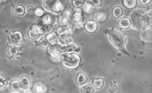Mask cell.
Here are the masks:
<instances>
[{"mask_svg": "<svg viewBox=\"0 0 152 93\" xmlns=\"http://www.w3.org/2000/svg\"><path fill=\"white\" fill-rule=\"evenodd\" d=\"M137 0H123V4L126 8L132 9L136 7L137 3Z\"/></svg>", "mask_w": 152, "mask_h": 93, "instance_id": "obj_22", "label": "cell"}, {"mask_svg": "<svg viewBox=\"0 0 152 93\" xmlns=\"http://www.w3.org/2000/svg\"><path fill=\"white\" fill-rule=\"evenodd\" d=\"M47 91V87L45 84L41 83H36L33 87L34 93H45Z\"/></svg>", "mask_w": 152, "mask_h": 93, "instance_id": "obj_14", "label": "cell"}, {"mask_svg": "<svg viewBox=\"0 0 152 93\" xmlns=\"http://www.w3.org/2000/svg\"><path fill=\"white\" fill-rule=\"evenodd\" d=\"M35 10L34 9V7H32V6H29V7H27V12H28L30 13H33L34 12H35Z\"/></svg>", "mask_w": 152, "mask_h": 93, "instance_id": "obj_34", "label": "cell"}, {"mask_svg": "<svg viewBox=\"0 0 152 93\" xmlns=\"http://www.w3.org/2000/svg\"><path fill=\"white\" fill-rule=\"evenodd\" d=\"M78 51V48L75 47L73 44H69L64 48L65 53H72Z\"/></svg>", "mask_w": 152, "mask_h": 93, "instance_id": "obj_27", "label": "cell"}, {"mask_svg": "<svg viewBox=\"0 0 152 93\" xmlns=\"http://www.w3.org/2000/svg\"><path fill=\"white\" fill-rule=\"evenodd\" d=\"M45 37H46L47 40L50 44V45H57V43H58V36L56 33H53V32L50 33V34H48Z\"/></svg>", "mask_w": 152, "mask_h": 93, "instance_id": "obj_16", "label": "cell"}, {"mask_svg": "<svg viewBox=\"0 0 152 93\" xmlns=\"http://www.w3.org/2000/svg\"><path fill=\"white\" fill-rule=\"evenodd\" d=\"M53 22L54 19L53 16L50 14H46L43 16L41 22H40L39 24L48 31L53 26Z\"/></svg>", "mask_w": 152, "mask_h": 93, "instance_id": "obj_6", "label": "cell"}, {"mask_svg": "<svg viewBox=\"0 0 152 93\" xmlns=\"http://www.w3.org/2000/svg\"><path fill=\"white\" fill-rule=\"evenodd\" d=\"M109 36L114 45L116 47L118 48L122 49L124 48L126 40L123 35L117 31L112 30L109 33Z\"/></svg>", "mask_w": 152, "mask_h": 93, "instance_id": "obj_2", "label": "cell"}, {"mask_svg": "<svg viewBox=\"0 0 152 93\" xmlns=\"http://www.w3.org/2000/svg\"><path fill=\"white\" fill-rule=\"evenodd\" d=\"M70 40L67 35H62L58 37V43L59 45L62 47L66 48L68 45H69Z\"/></svg>", "mask_w": 152, "mask_h": 93, "instance_id": "obj_13", "label": "cell"}, {"mask_svg": "<svg viewBox=\"0 0 152 93\" xmlns=\"http://www.w3.org/2000/svg\"><path fill=\"white\" fill-rule=\"evenodd\" d=\"M61 60L63 66L70 69L77 68L80 62L79 56L75 53H64L62 56Z\"/></svg>", "mask_w": 152, "mask_h": 93, "instance_id": "obj_1", "label": "cell"}, {"mask_svg": "<svg viewBox=\"0 0 152 93\" xmlns=\"http://www.w3.org/2000/svg\"><path fill=\"white\" fill-rule=\"evenodd\" d=\"M43 6L51 12L59 13L62 10V4L59 0H45Z\"/></svg>", "mask_w": 152, "mask_h": 93, "instance_id": "obj_3", "label": "cell"}, {"mask_svg": "<svg viewBox=\"0 0 152 93\" xmlns=\"http://www.w3.org/2000/svg\"><path fill=\"white\" fill-rule=\"evenodd\" d=\"M22 93H34L33 91H31L30 89H26V90H24V91Z\"/></svg>", "mask_w": 152, "mask_h": 93, "instance_id": "obj_36", "label": "cell"}, {"mask_svg": "<svg viewBox=\"0 0 152 93\" xmlns=\"http://www.w3.org/2000/svg\"><path fill=\"white\" fill-rule=\"evenodd\" d=\"M8 40L13 46H19L23 41V34L20 31L10 32L8 34Z\"/></svg>", "mask_w": 152, "mask_h": 93, "instance_id": "obj_5", "label": "cell"}, {"mask_svg": "<svg viewBox=\"0 0 152 93\" xmlns=\"http://www.w3.org/2000/svg\"><path fill=\"white\" fill-rule=\"evenodd\" d=\"M19 82L21 89L26 90L30 88L31 86V81L28 78L25 77V76L21 77L19 80Z\"/></svg>", "mask_w": 152, "mask_h": 93, "instance_id": "obj_12", "label": "cell"}, {"mask_svg": "<svg viewBox=\"0 0 152 93\" xmlns=\"http://www.w3.org/2000/svg\"><path fill=\"white\" fill-rule=\"evenodd\" d=\"M106 15L104 12H99L95 15L94 20L96 22H101V21H104L106 20Z\"/></svg>", "mask_w": 152, "mask_h": 93, "instance_id": "obj_28", "label": "cell"}, {"mask_svg": "<svg viewBox=\"0 0 152 93\" xmlns=\"http://www.w3.org/2000/svg\"><path fill=\"white\" fill-rule=\"evenodd\" d=\"M83 10L84 11V12H85L86 13L91 14L93 12V11L94 10V7L89 1H87V3H86L83 6Z\"/></svg>", "mask_w": 152, "mask_h": 93, "instance_id": "obj_23", "label": "cell"}, {"mask_svg": "<svg viewBox=\"0 0 152 93\" xmlns=\"http://www.w3.org/2000/svg\"><path fill=\"white\" fill-rule=\"evenodd\" d=\"M87 81L88 78L83 73H79L76 78V83L79 85H84L87 83Z\"/></svg>", "mask_w": 152, "mask_h": 93, "instance_id": "obj_20", "label": "cell"}, {"mask_svg": "<svg viewBox=\"0 0 152 93\" xmlns=\"http://www.w3.org/2000/svg\"><path fill=\"white\" fill-rule=\"evenodd\" d=\"M48 32L47 30L43 28V27L40 24L34 25L32 26L28 31V37L31 39H37L41 35L45 34V33Z\"/></svg>", "mask_w": 152, "mask_h": 93, "instance_id": "obj_4", "label": "cell"}, {"mask_svg": "<svg viewBox=\"0 0 152 93\" xmlns=\"http://www.w3.org/2000/svg\"><path fill=\"white\" fill-rule=\"evenodd\" d=\"M93 86L91 84H86L82 87V88L80 89L81 93H94Z\"/></svg>", "mask_w": 152, "mask_h": 93, "instance_id": "obj_24", "label": "cell"}, {"mask_svg": "<svg viewBox=\"0 0 152 93\" xmlns=\"http://www.w3.org/2000/svg\"><path fill=\"white\" fill-rule=\"evenodd\" d=\"M97 23L94 20H89L85 24V29L89 33H94L97 29Z\"/></svg>", "mask_w": 152, "mask_h": 93, "instance_id": "obj_11", "label": "cell"}, {"mask_svg": "<svg viewBox=\"0 0 152 93\" xmlns=\"http://www.w3.org/2000/svg\"><path fill=\"white\" fill-rule=\"evenodd\" d=\"M7 84V80L6 79V78H4L3 76L1 75V77H0V87H1V89H4L5 87H6Z\"/></svg>", "mask_w": 152, "mask_h": 93, "instance_id": "obj_31", "label": "cell"}, {"mask_svg": "<svg viewBox=\"0 0 152 93\" xmlns=\"http://www.w3.org/2000/svg\"><path fill=\"white\" fill-rule=\"evenodd\" d=\"M8 53L10 56L13 57L17 56L18 52H19V51H18V48H17V47L11 45L9 47V48L8 49Z\"/></svg>", "mask_w": 152, "mask_h": 93, "instance_id": "obj_26", "label": "cell"}, {"mask_svg": "<svg viewBox=\"0 0 152 93\" xmlns=\"http://www.w3.org/2000/svg\"><path fill=\"white\" fill-rule=\"evenodd\" d=\"M131 20L128 17H123L118 21V25L119 27L123 29H129L130 26H131Z\"/></svg>", "mask_w": 152, "mask_h": 93, "instance_id": "obj_15", "label": "cell"}, {"mask_svg": "<svg viewBox=\"0 0 152 93\" xmlns=\"http://www.w3.org/2000/svg\"><path fill=\"white\" fill-rule=\"evenodd\" d=\"M13 13L15 15L21 16V15H24V13L25 12V9L22 6V5H18V6H16L13 8Z\"/></svg>", "mask_w": 152, "mask_h": 93, "instance_id": "obj_25", "label": "cell"}, {"mask_svg": "<svg viewBox=\"0 0 152 93\" xmlns=\"http://www.w3.org/2000/svg\"><path fill=\"white\" fill-rule=\"evenodd\" d=\"M140 2V3L143 4V5H145V4H147L148 3H150L151 2V0H140L139 1Z\"/></svg>", "mask_w": 152, "mask_h": 93, "instance_id": "obj_35", "label": "cell"}, {"mask_svg": "<svg viewBox=\"0 0 152 93\" xmlns=\"http://www.w3.org/2000/svg\"><path fill=\"white\" fill-rule=\"evenodd\" d=\"M61 48H62V47H61V45H50L48 48L47 51L51 57L53 59H58L60 56H61V52L64 51L63 49H62Z\"/></svg>", "mask_w": 152, "mask_h": 93, "instance_id": "obj_7", "label": "cell"}, {"mask_svg": "<svg viewBox=\"0 0 152 93\" xmlns=\"http://www.w3.org/2000/svg\"><path fill=\"white\" fill-rule=\"evenodd\" d=\"M123 13V10L120 7H115L112 10V16L115 18L121 17Z\"/></svg>", "mask_w": 152, "mask_h": 93, "instance_id": "obj_19", "label": "cell"}, {"mask_svg": "<svg viewBox=\"0 0 152 93\" xmlns=\"http://www.w3.org/2000/svg\"><path fill=\"white\" fill-rule=\"evenodd\" d=\"M73 33V29L72 26L69 25L67 26H61L57 29L56 34L60 36L62 35H69Z\"/></svg>", "mask_w": 152, "mask_h": 93, "instance_id": "obj_9", "label": "cell"}, {"mask_svg": "<svg viewBox=\"0 0 152 93\" xmlns=\"http://www.w3.org/2000/svg\"><path fill=\"white\" fill-rule=\"evenodd\" d=\"M34 13L37 16L41 17V16H42L43 15V14H44V11H43V10L42 8L38 7L35 9Z\"/></svg>", "mask_w": 152, "mask_h": 93, "instance_id": "obj_32", "label": "cell"}, {"mask_svg": "<svg viewBox=\"0 0 152 93\" xmlns=\"http://www.w3.org/2000/svg\"><path fill=\"white\" fill-rule=\"evenodd\" d=\"M39 45L40 47L43 48H48L50 46L49 42H48V40L46 39V37H42V39L39 42Z\"/></svg>", "mask_w": 152, "mask_h": 93, "instance_id": "obj_29", "label": "cell"}, {"mask_svg": "<svg viewBox=\"0 0 152 93\" xmlns=\"http://www.w3.org/2000/svg\"><path fill=\"white\" fill-rule=\"evenodd\" d=\"M142 21L146 26H152V11L147 12L142 16Z\"/></svg>", "mask_w": 152, "mask_h": 93, "instance_id": "obj_17", "label": "cell"}, {"mask_svg": "<svg viewBox=\"0 0 152 93\" xmlns=\"http://www.w3.org/2000/svg\"><path fill=\"white\" fill-rule=\"evenodd\" d=\"M104 86V81L101 78H94L93 81V86L95 89L99 90Z\"/></svg>", "mask_w": 152, "mask_h": 93, "instance_id": "obj_18", "label": "cell"}, {"mask_svg": "<svg viewBox=\"0 0 152 93\" xmlns=\"http://www.w3.org/2000/svg\"><path fill=\"white\" fill-rule=\"evenodd\" d=\"M72 13L70 12V10H67L60 17L59 22L61 26H67L69 25L70 20L72 19Z\"/></svg>", "mask_w": 152, "mask_h": 93, "instance_id": "obj_8", "label": "cell"}, {"mask_svg": "<svg viewBox=\"0 0 152 93\" xmlns=\"http://www.w3.org/2000/svg\"><path fill=\"white\" fill-rule=\"evenodd\" d=\"M91 4L92 5H93V7H99L100 5L101 4V1H100V0H93V1H89Z\"/></svg>", "mask_w": 152, "mask_h": 93, "instance_id": "obj_33", "label": "cell"}, {"mask_svg": "<svg viewBox=\"0 0 152 93\" xmlns=\"http://www.w3.org/2000/svg\"><path fill=\"white\" fill-rule=\"evenodd\" d=\"M10 88H11V90L15 92L20 91L21 90V88L19 81L14 80L12 81V83L10 84Z\"/></svg>", "mask_w": 152, "mask_h": 93, "instance_id": "obj_21", "label": "cell"}, {"mask_svg": "<svg viewBox=\"0 0 152 93\" xmlns=\"http://www.w3.org/2000/svg\"><path fill=\"white\" fill-rule=\"evenodd\" d=\"M72 19L75 23L80 26L83 25V15L80 10H77L72 14Z\"/></svg>", "mask_w": 152, "mask_h": 93, "instance_id": "obj_10", "label": "cell"}, {"mask_svg": "<svg viewBox=\"0 0 152 93\" xmlns=\"http://www.w3.org/2000/svg\"><path fill=\"white\" fill-rule=\"evenodd\" d=\"M85 3V1H84V0H74V1H72V4L76 8L83 7Z\"/></svg>", "mask_w": 152, "mask_h": 93, "instance_id": "obj_30", "label": "cell"}, {"mask_svg": "<svg viewBox=\"0 0 152 93\" xmlns=\"http://www.w3.org/2000/svg\"><path fill=\"white\" fill-rule=\"evenodd\" d=\"M4 1H6V0H5V1H2V0H1V2H4Z\"/></svg>", "mask_w": 152, "mask_h": 93, "instance_id": "obj_37", "label": "cell"}]
</instances>
